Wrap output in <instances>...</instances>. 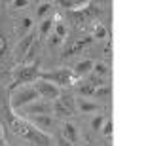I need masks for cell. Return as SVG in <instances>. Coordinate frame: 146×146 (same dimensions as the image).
Returning <instances> with one entry per match:
<instances>
[{"mask_svg":"<svg viewBox=\"0 0 146 146\" xmlns=\"http://www.w3.org/2000/svg\"><path fill=\"white\" fill-rule=\"evenodd\" d=\"M33 44H34V33H29L27 36H23L21 40H19V44L15 46V51H13L15 59H21V57H25V55L29 53V49L33 48Z\"/></svg>","mask_w":146,"mask_h":146,"instance_id":"9","label":"cell"},{"mask_svg":"<svg viewBox=\"0 0 146 146\" xmlns=\"http://www.w3.org/2000/svg\"><path fill=\"white\" fill-rule=\"evenodd\" d=\"M106 29L103 27V25H97V27H95V33H93V36L97 38V40H103V38H106Z\"/></svg>","mask_w":146,"mask_h":146,"instance_id":"23","label":"cell"},{"mask_svg":"<svg viewBox=\"0 0 146 146\" xmlns=\"http://www.w3.org/2000/svg\"><path fill=\"white\" fill-rule=\"evenodd\" d=\"M61 135H63V139H66V141L70 142V144H76V142L80 141L78 127H76L74 123H70V121H65V123H63V131H61Z\"/></svg>","mask_w":146,"mask_h":146,"instance_id":"10","label":"cell"},{"mask_svg":"<svg viewBox=\"0 0 146 146\" xmlns=\"http://www.w3.org/2000/svg\"><path fill=\"white\" fill-rule=\"evenodd\" d=\"M38 99H40V95H38V91L34 89V86L21 87L19 91H15L13 95H11V99H10V108L11 110L25 108L27 104L34 103V101H38Z\"/></svg>","mask_w":146,"mask_h":146,"instance_id":"3","label":"cell"},{"mask_svg":"<svg viewBox=\"0 0 146 146\" xmlns=\"http://www.w3.org/2000/svg\"><path fill=\"white\" fill-rule=\"evenodd\" d=\"M51 112H53V103L51 101H44V99H38V101L25 106V114L27 116H51Z\"/></svg>","mask_w":146,"mask_h":146,"instance_id":"7","label":"cell"},{"mask_svg":"<svg viewBox=\"0 0 146 146\" xmlns=\"http://www.w3.org/2000/svg\"><path fill=\"white\" fill-rule=\"evenodd\" d=\"M103 123H104V118H103V116H95V118H93V121H91V127L95 131H99L101 127H103Z\"/></svg>","mask_w":146,"mask_h":146,"instance_id":"24","label":"cell"},{"mask_svg":"<svg viewBox=\"0 0 146 146\" xmlns=\"http://www.w3.org/2000/svg\"><path fill=\"white\" fill-rule=\"evenodd\" d=\"M53 112L61 119L72 118L76 114V101L72 99V95H59V99L53 103Z\"/></svg>","mask_w":146,"mask_h":146,"instance_id":"5","label":"cell"},{"mask_svg":"<svg viewBox=\"0 0 146 146\" xmlns=\"http://www.w3.org/2000/svg\"><path fill=\"white\" fill-rule=\"evenodd\" d=\"M27 121L33 123L38 131H42V133H46V135H48L49 131H53L55 125H57L55 118H51V116H29Z\"/></svg>","mask_w":146,"mask_h":146,"instance_id":"8","label":"cell"},{"mask_svg":"<svg viewBox=\"0 0 146 146\" xmlns=\"http://www.w3.org/2000/svg\"><path fill=\"white\" fill-rule=\"evenodd\" d=\"M65 10H74V11H78V10H82V8H86V4L84 2H76V0H63V2H59Z\"/></svg>","mask_w":146,"mask_h":146,"instance_id":"15","label":"cell"},{"mask_svg":"<svg viewBox=\"0 0 146 146\" xmlns=\"http://www.w3.org/2000/svg\"><path fill=\"white\" fill-rule=\"evenodd\" d=\"M76 108H80V112H95V110H99V104L89 103V101H86L84 97H80L76 101Z\"/></svg>","mask_w":146,"mask_h":146,"instance_id":"14","label":"cell"},{"mask_svg":"<svg viewBox=\"0 0 146 146\" xmlns=\"http://www.w3.org/2000/svg\"><path fill=\"white\" fill-rule=\"evenodd\" d=\"M91 42H93V36H86V38H82V40H78L74 46H70V48H68L65 53H63V59H66V57H70V55H74V53H78V51H82V49L87 48V46H89Z\"/></svg>","mask_w":146,"mask_h":146,"instance_id":"11","label":"cell"},{"mask_svg":"<svg viewBox=\"0 0 146 146\" xmlns=\"http://www.w3.org/2000/svg\"><path fill=\"white\" fill-rule=\"evenodd\" d=\"M29 4H31L29 0H13V8H17V10H21V8H27Z\"/></svg>","mask_w":146,"mask_h":146,"instance_id":"26","label":"cell"},{"mask_svg":"<svg viewBox=\"0 0 146 146\" xmlns=\"http://www.w3.org/2000/svg\"><path fill=\"white\" fill-rule=\"evenodd\" d=\"M93 70H95V74L104 76V74H108V66L104 63H97V65H93Z\"/></svg>","mask_w":146,"mask_h":146,"instance_id":"22","label":"cell"},{"mask_svg":"<svg viewBox=\"0 0 146 146\" xmlns=\"http://www.w3.org/2000/svg\"><path fill=\"white\" fill-rule=\"evenodd\" d=\"M34 89L38 91L40 99L44 101H57L61 95V89L53 84H49V82H44V80H36L34 82Z\"/></svg>","mask_w":146,"mask_h":146,"instance_id":"6","label":"cell"},{"mask_svg":"<svg viewBox=\"0 0 146 146\" xmlns=\"http://www.w3.org/2000/svg\"><path fill=\"white\" fill-rule=\"evenodd\" d=\"M38 76H40V63H34V65L29 66H21L13 72V84H11V89H15L17 86H25L29 82H36Z\"/></svg>","mask_w":146,"mask_h":146,"instance_id":"4","label":"cell"},{"mask_svg":"<svg viewBox=\"0 0 146 146\" xmlns=\"http://www.w3.org/2000/svg\"><path fill=\"white\" fill-rule=\"evenodd\" d=\"M6 48H8V42H6L4 34H0V55L6 53Z\"/></svg>","mask_w":146,"mask_h":146,"instance_id":"27","label":"cell"},{"mask_svg":"<svg viewBox=\"0 0 146 146\" xmlns=\"http://www.w3.org/2000/svg\"><path fill=\"white\" fill-rule=\"evenodd\" d=\"M55 36L61 38V40L66 36V27H65V25H63L61 21H59V23H55Z\"/></svg>","mask_w":146,"mask_h":146,"instance_id":"21","label":"cell"},{"mask_svg":"<svg viewBox=\"0 0 146 146\" xmlns=\"http://www.w3.org/2000/svg\"><path fill=\"white\" fill-rule=\"evenodd\" d=\"M49 10H51V2H42V4L38 6V10H36V17L38 19H44Z\"/></svg>","mask_w":146,"mask_h":146,"instance_id":"16","label":"cell"},{"mask_svg":"<svg viewBox=\"0 0 146 146\" xmlns=\"http://www.w3.org/2000/svg\"><path fill=\"white\" fill-rule=\"evenodd\" d=\"M93 65H95V63H93L91 59H84V61H80V63L72 68V72H74L76 78H82V76L89 74V72L93 70Z\"/></svg>","mask_w":146,"mask_h":146,"instance_id":"12","label":"cell"},{"mask_svg":"<svg viewBox=\"0 0 146 146\" xmlns=\"http://www.w3.org/2000/svg\"><path fill=\"white\" fill-rule=\"evenodd\" d=\"M55 146H74V144H70L66 139H63V135H55Z\"/></svg>","mask_w":146,"mask_h":146,"instance_id":"25","label":"cell"},{"mask_svg":"<svg viewBox=\"0 0 146 146\" xmlns=\"http://www.w3.org/2000/svg\"><path fill=\"white\" fill-rule=\"evenodd\" d=\"M8 131H11L15 137H19V139H23V141L33 142L34 146H51L49 135L38 131L33 123H29L27 119L15 116L13 110L8 112Z\"/></svg>","mask_w":146,"mask_h":146,"instance_id":"1","label":"cell"},{"mask_svg":"<svg viewBox=\"0 0 146 146\" xmlns=\"http://www.w3.org/2000/svg\"><path fill=\"white\" fill-rule=\"evenodd\" d=\"M101 131H103L104 137H110V135H112V131H114L112 119H104V123H103V127H101Z\"/></svg>","mask_w":146,"mask_h":146,"instance_id":"20","label":"cell"},{"mask_svg":"<svg viewBox=\"0 0 146 146\" xmlns=\"http://www.w3.org/2000/svg\"><path fill=\"white\" fill-rule=\"evenodd\" d=\"M95 89H97V87H93L89 82H86V84L80 86V95H84V97H91L93 93H95Z\"/></svg>","mask_w":146,"mask_h":146,"instance_id":"17","label":"cell"},{"mask_svg":"<svg viewBox=\"0 0 146 146\" xmlns=\"http://www.w3.org/2000/svg\"><path fill=\"white\" fill-rule=\"evenodd\" d=\"M38 80L49 82L57 87H65V86H72L76 82V76L70 68H59V70H51V72H40Z\"/></svg>","mask_w":146,"mask_h":146,"instance_id":"2","label":"cell"},{"mask_svg":"<svg viewBox=\"0 0 146 146\" xmlns=\"http://www.w3.org/2000/svg\"><path fill=\"white\" fill-rule=\"evenodd\" d=\"M51 27H53V19H49V17H48V19H44L42 25H40V34L46 36V34L51 31Z\"/></svg>","mask_w":146,"mask_h":146,"instance_id":"18","label":"cell"},{"mask_svg":"<svg viewBox=\"0 0 146 146\" xmlns=\"http://www.w3.org/2000/svg\"><path fill=\"white\" fill-rule=\"evenodd\" d=\"M49 44H51V46H57V44H61V38H57V36L53 34V36L49 38Z\"/></svg>","mask_w":146,"mask_h":146,"instance_id":"28","label":"cell"},{"mask_svg":"<svg viewBox=\"0 0 146 146\" xmlns=\"http://www.w3.org/2000/svg\"><path fill=\"white\" fill-rule=\"evenodd\" d=\"M31 29H33V19H31V17H23V19H19V23H17L15 31H17V34H23V36H27ZM23 36H21V38H23Z\"/></svg>","mask_w":146,"mask_h":146,"instance_id":"13","label":"cell"},{"mask_svg":"<svg viewBox=\"0 0 146 146\" xmlns=\"http://www.w3.org/2000/svg\"><path fill=\"white\" fill-rule=\"evenodd\" d=\"M110 93H112V87H108V86L97 87V89H95V93H93V97H101V99H104V97H108Z\"/></svg>","mask_w":146,"mask_h":146,"instance_id":"19","label":"cell"}]
</instances>
